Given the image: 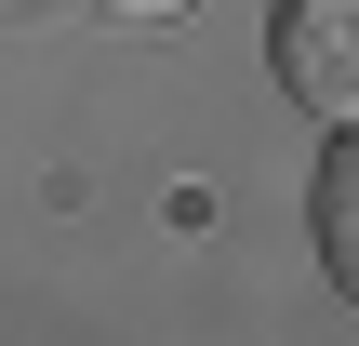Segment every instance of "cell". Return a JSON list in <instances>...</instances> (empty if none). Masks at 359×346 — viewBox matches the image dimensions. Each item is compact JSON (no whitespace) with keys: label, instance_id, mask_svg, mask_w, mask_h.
<instances>
[{"label":"cell","instance_id":"cell-1","mask_svg":"<svg viewBox=\"0 0 359 346\" xmlns=\"http://www.w3.org/2000/svg\"><path fill=\"white\" fill-rule=\"evenodd\" d=\"M266 53H280V93H293L306 120L359 133V0H280Z\"/></svg>","mask_w":359,"mask_h":346},{"label":"cell","instance_id":"cell-2","mask_svg":"<svg viewBox=\"0 0 359 346\" xmlns=\"http://www.w3.org/2000/svg\"><path fill=\"white\" fill-rule=\"evenodd\" d=\"M306 240H320V267H333V293L359 307V133L320 160V187H306Z\"/></svg>","mask_w":359,"mask_h":346},{"label":"cell","instance_id":"cell-3","mask_svg":"<svg viewBox=\"0 0 359 346\" xmlns=\"http://www.w3.org/2000/svg\"><path fill=\"white\" fill-rule=\"evenodd\" d=\"M93 13H120V27H173L187 0H93Z\"/></svg>","mask_w":359,"mask_h":346}]
</instances>
